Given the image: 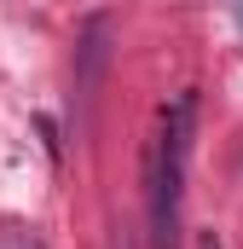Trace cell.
Here are the masks:
<instances>
[{"label": "cell", "instance_id": "7a4b0ae2", "mask_svg": "<svg viewBox=\"0 0 243 249\" xmlns=\"http://www.w3.org/2000/svg\"><path fill=\"white\" fill-rule=\"evenodd\" d=\"M0 249H47L35 232H23V226H0Z\"/></svg>", "mask_w": 243, "mask_h": 249}, {"label": "cell", "instance_id": "6da1fadb", "mask_svg": "<svg viewBox=\"0 0 243 249\" xmlns=\"http://www.w3.org/2000/svg\"><path fill=\"white\" fill-rule=\"evenodd\" d=\"M191 133H197V93H174L162 110V133L145 157L151 180V244L180 249V197H185V162H191Z\"/></svg>", "mask_w": 243, "mask_h": 249}]
</instances>
